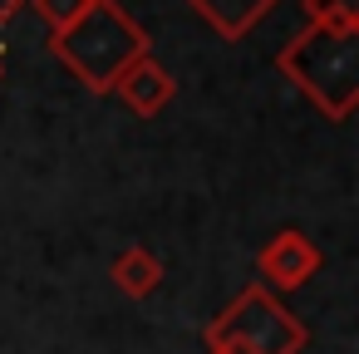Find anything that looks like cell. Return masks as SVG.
<instances>
[{
	"label": "cell",
	"instance_id": "6da1fadb",
	"mask_svg": "<svg viewBox=\"0 0 359 354\" xmlns=\"http://www.w3.org/2000/svg\"><path fill=\"white\" fill-rule=\"evenodd\" d=\"M50 50L89 94H114L118 74L148 55V30L123 11V0H89L79 20L55 30Z\"/></svg>",
	"mask_w": 359,
	"mask_h": 354
},
{
	"label": "cell",
	"instance_id": "7a4b0ae2",
	"mask_svg": "<svg viewBox=\"0 0 359 354\" xmlns=\"http://www.w3.org/2000/svg\"><path fill=\"white\" fill-rule=\"evenodd\" d=\"M276 69L334 123H344L359 104V30H320L305 25L276 55Z\"/></svg>",
	"mask_w": 359,
	"mask_h": 354
},
{
	"label": "cell",
	"instance_id": "3957f363",
	"mask_svg": "<svg viewBox=\"0 0 359 354\" xmlns=\"http://www.w3.org/2000/svg\"><path fill=\"white\" fill-rule=\"evenodd\" d=\"M212 349H231V354H295L305 344V329L290 310H280V300H271L266 290H246L241 300L226 305V315L207 329Z\"/></svg>",
	"mask_w": 359,
	"mask_h": 354
},
{
	"label": "cell",
	"instance_id": "277c9868",
	"mask_svg": "<svg viewBox=\"0 0 359 354\" xmlns=\"http://www.w3.org/2000/svg\"><path fill=\"white\" fill-rule=\"evenodd\" d=\"M114 94L123 99V109L128 114H138V118H153V114H163L168 104H172V94H177V79L153 60V55H143L138 64H128L123 74H118V84H114Z\"/></svg>",
	"mask_w": 359,
	"mask_h": 354
},
{
	"label": "cell",
	"instance_id": "5b68a950",
	"mask_svg": "<svg viewBox=\"0 0 359 354\" xmlns=\"http://www.w3.org/2000/svg\"><path fill=\"white\" fill-rule=\"evenodd\" d=\"M315 266H320V251H315L300 231H280V236H271V246L261 251V275H266L271 285H280V290L305 285V280L315 275Z\"/></svg>",
	"mask_w": 359,
	"mask_h": 354
},
{
	"label": "cell",
	"instance_id": "8992f818",
	"mask_svg": "<svg viewBox=\"0 0 359 354\" xmlns=\"http://www.w3.org/2000/svg\"><path fill=\"white\" fill-rule=\"evenodd\" d=\"M187 6H192V11H197L222 40L236 45V40H246V35H251V30L280 6V0H187Z\"/></svg>",
	"mask_w": 359,
	"mask_h": 354
},
{
	"label": "cell",
	"instance_id": "52a82bcc",
	"mask_svg": "<svg viewBox=\"0 0 359 354\" xmlns=\"http://www.w3.org/2000/svg\"><path fill=\"white\" fill-rule=\"evenodd\" d=\"M114 280H118L123 295H153L158 280H163V266L153 261V251L133 246V251H123V256L114 261Z\"/></svg>",
	"mask_w": 359,
	"mask_h": 354
},
{
	"label": "cell",
	"instance_id": "ba28073f",
	"mask_svg": "<svg viewBox=\"0 0 359 354\" xmlns=\"http://www.w3.org/2000/svg\"><path fill=\"white\" fill-rule=\"evenodd\" d=\"M305 20L320 30H359V0H305Z\"/></svg>",
	"mask_w": 359,
	"mask_h": 354
},
{
	"label": "cell",
	"instance_id": "9c48e42d",
	"mask_svg": "<svg viewBox=\"0 0 359 354\" xmlns=\"http://www.w3.org/2000/svg\"><path fill=\"white\" fill-rule=\"evenodd\" d=\"M30 6H35V15H40L50 30H65L69 20H79V15H84L89 0H30Z\"/></svg>",
	"mask_w": 359,
	"mask_h": 354
},
{
	"label": "cell",
	"instance_id": "30bf717a",
	"mask_svg": "<svg viewBox=\"0 0 359 354\" xmlns=\"http://www.w3.org/2000/svg\"><path fill=\"white\" fill-rule=\"evenodd\" d=\"M20 11H25V0H0V30H6V25L20 15Z\"/></svg>",
	"mask_w": 359,
	"mask_h": 354
},
{
	"label": "cell",
	"instance_id": "8fae6325",
	"mask_svg": "<svg viewBox=\"0 0 359 354\" xmlns=\"http://www.w3.org/2000/svg\"><path fill=\"white\" fill-rule=\"evenodd\" d=\"M0 69H6V50H0Z\"/></svg>",
	"mask_w": 359,
	"mask_h": 354
},
{
	"label": "cell",
	"instance_id": "7c38bea8",
	"mask_svg": "<svg viewBox=\"0 0 359 354\" xmlns=\"http://www.w3.org/2000/svg\"><path fill=\"white\" fill-rule=\"evenodd\" d=\"M212 354H231V349H212Z\"/></svg>",
	"mask_w": 359,
	"mask_h": 354
}]
</instances>
